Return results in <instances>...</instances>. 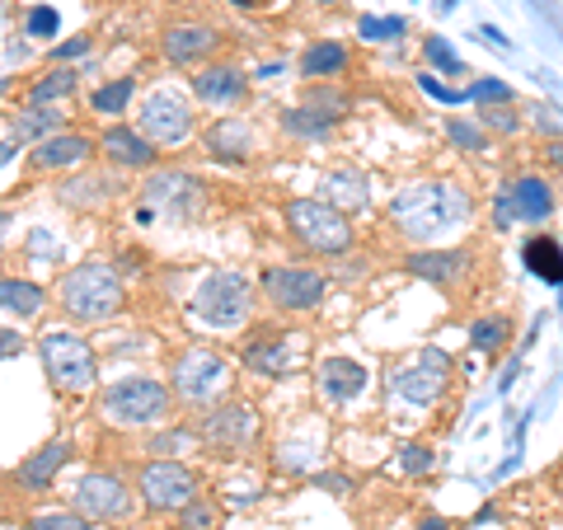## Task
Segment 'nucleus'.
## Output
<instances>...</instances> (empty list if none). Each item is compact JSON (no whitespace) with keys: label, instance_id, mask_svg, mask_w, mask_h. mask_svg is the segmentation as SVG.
<instances>
[{"label":"nucleus","instance_id":"nucleus-1","mask_svg":"<svg viewBox=\"0 0 563 530\" xmlns=\"http://www.w3.org/2000/svg\"><path fill=\"white\" fill-rule=\"evenodd\" d=\"M390 231L413 250H446L474 225V198L455 179H413L390 198Z\"/></svg>","mask_w":563,"mask_h":530},{"label":"nucleus","instance_id":"nucleus-2","mask_svg":"<svg viewBox=\"0 0 563 530\" xmlns=\"http://www.w3.org/2000/svg\"><path fill=\"white\" fill-rule=\"evenodd\" d=\"M62 310L80 324H109L122 310V281L109 263H80L62 277Z\"/></svg>","mask_w":563,"mask_h":530},{"label":"nucleus","instance_id":"nucleus-3","mask_svg":"<svg viewBox=\"0 0 563 530\" xmlns=\"http://www.w3.org/2000/svg\"><path fill=\"white\" fill-rule=\"evenodd\" d=\"M192 314H198V324H207V329H240V324H250V314H254L250 277L235 273V268L207 273L202 287L192 291Z\"/></svg>","mask_w":563,"mask_h":530},{"label":"nucleus","instance_id":"nucleus-4","mask_svg":"<svg viewBox=\"0 0 563 530\" xmlns=\"http://www.w3.org/2000/svg\"><path fill=\"white\" fill-rule=\"evenodd\" d=\"M38 357H43L47 380L57 385V390H66V395H80V390H90V385L99 380L95 347L85 343L80 333H70V329H47L38 339Z\"/></svg>","mask_w":563,"mask_h":530},{"label":"nucleus","instance_id":"nucleus-5","mask_svg":"<svg viewBox=\"0 0 563 530\" xmlns=\"http://www.w3.org/2000/svg\"><path fill=\"white\" fill-rule=\"evenodd\" d=\"M287 225H291V235L306 244L310 254H347V244H352V221H347V211L339 207H329L320 198H291L287 202Z\"/></svg>","mask_w":563,"mask_h":530},{"label":"nucleus","instance_id":"nucleus-6","mask_svg":"<svg viewBox=\"0 0 563 530\" xmlns=\"http://www.w3.org/2000/svg\"><path fill=\"white\" fill-rule=\"evenodd\" d=\"M169 413V390L151 376H128L103 390V418L118 428H155Z\"/></svg>","mask_w":563,"mask_h":530},{"label":"nucleus","instance_id":"nucleus-7","mask_svg":"<svg viewBox=\"0 0 563 530\" xmlns=\"http://www.w3.org/2000/svg\"><path fill=\"white\" fill-rule=\"evenodd\" d=\"M169 385H174V395H179L184 404H192V409H207L211 399L225 395V385H231V371H225V362L217 357V352L188 347L184 357L169 366Z\"/></svg>","mask_w":563,"mask_h":530},{"label":"nucleus","instance_id":"nucleus-8","mask_svg":"<svg viewBox=\"0 0 563 530\" xmlns=\"http://www.w3.org/2000/svg\"><path fill=\"white\" fill-rule=\"evenodd\" d=\"M136 132L151 141V146H184L192 136V109L184 95L174 90H151L141 99V113H136Z\"/></svg>","mask_w":563,"mask_h":530},{"label":"nucleus","instance_id":"nucleus-9","mask_svg":"<svg viewBox=\"0 0 563 530\" xmlns=\"http://www.w3.org/2000/svg\"><path fill=\"white\" fill-rule=\"evenodd\" d=\"M451 385V357L442 347H422L413 362L390 371V390L409 404H437Z\"/></svg>","mask_w":563,"mask_h":530},{"label":"nucleus","instance_id":"nucleus-10","mask_svg":"<svg viewBox=\"0 0 563 530\" xmlns=\"http://www.w3.org/2000/svg\"><path fill=\"white\" fill-rule=\"evenodd\" d=\"M141 498H146L151 511H184L198 498V479L179 461H151L141 470Z\"/></svg>","mask_w":563,"mask_h":530},{"label":"nucleus","instance_id":"nucleus-11","mask_svg":"<svg viewBox=\"0 0 563 530\" xmlns=\"http://www.w3.org/2000/svg\"><path fill=\"white\" fill-rule=\"evenodd\" d=\"M263 291H268V300L277 310H314L329 291V277L320 268H268L263 273Z\"/></svg>","mask_w":563,"mask_h":530},{"label":"nucleus","instance_id":"nucleus-12","mask_svg":"<svg viewBox=\"0 0 563 530\" xmlns=\"http://www.w3.org/2000/svg\"><path fill=\"white\" fill-rule=\"evenodd\" d=\"M404 273L451 291V287H461V281L474 273V254L455 250V244H446V250H409V254H404Z\"/></svg>","mask_w":563,"mask_h":530},{"label":"nucleus","instance_id":"nucleus-13","mask_svg":"<svg viewBox=\"0 0 563 530\" xmlns=\"http://www.w3.org/2000/svg\"><path fill=\"white\" fill-rule=\"evenodd\" d=\"M128 507H132V493L122 479H113V474H85V479L76 484V511L80 517H90V521H118V517H128Z\"/></svg>","mask_w":563,"mask_h":530},{"label":"nucleus","instance_id":"nucleus-14","mask_svg":"<svg viewBox=\"0 0 563 530\" xmlns=\"http://www.w3.org/2000/svg\"><path fill=\"white\" fill-rule=\"evenodd\" d=\"M198 432H202V441H211V446L240 451L258 437V413L250 409V404H221L217 413H207L198 422Z\"/></svg>","mask_w":563,"mask_h":530},{"label":"nucleus","instance_id":"nucleus-15","mask_svg":"<svg viewBox=\"0 0 563 530\" xmlns=\"http://www.w3.org/2000/svg\"><path fill=\"white\" fill-rule=\"evenodd\" d=\"M507 202H512V217L526 221V225H544L554 217V179H544V174H517L512 184H503Z\"/></svg>","mask_w":563,"mask_h":530},{"label":"nucleus","instance_id":"nucleus-16","mask_svg":"<svg viewBox=\"0 0 563 530\" xmlns=\"http://www.w3.org/2000/svg\"><path fill=\"white\" fill-rule=\"evenodd\" d=\"M161 47H165V57L174 66H192V62H202V57H211V52L221 47V33L211 24H169Z\"/></svg>","mask_w":563,"mask_h":530},{"label":"nucleus","instance_id":"nucleus-17","mask_svg":"<svg viewBox=\"0 0 563 530\" xmlns=\"http://www.w3.org/2000/svg\"><path fill=\"white\" fill-rule=\"evenodd\" d=\"M314 192H320V202L339 207V211H366V207H372V184H366V174L357 165L329 169Z\"/></svg>","mask_w":563,"mask_h":530},{"label":"nucleus","instance_id":"nucleus-18","mask_svg":"<svg viewBox=\"0 0 563 530\" xmlns=\"http://www.w3.org/2000/svg\"><path fill=\"white\" fill-rule=\"evenodd\" d=\"M95 155V141L90 136H80V132H57V136H47L33 146V169H76L85 165Z\"/></svg>","mask_w":563,"mask_h":530},{"label":"nucleus","instance_id":"nucleus-19","mask_svg":"<svg viewBox=\"0 0 563 530\" xmlns=\"http://www.w3.org/2000/svg\"><path fill=\"white\" fill-rule=\"evenodd\" d=\"M99 151L109 155L118 169H151L155 165V146L136 128H122V122L99 136Z\"/></svg>","mask_w":563,"mask_h":530},{"label":"nucleus","instance_id":"nucleus-20","mask_svg":"<svg viewBox=\"0 0 563 530\" xmlns=\"http://www.w3.org/2000/svg\"><path fill=\"white\" fill-rule=\"evenodd\" d=\"M244 70L240 66H202L198 76H192V95L202 103H235L244 99Z\"/></svg>","mask_w":563,"mask_h":530},{"label":"nucleus","instance_id":"nucleus-21","mask_svg":"<svg viewBox=\"0 0 563 530\" xmlns=\"http://www.w3.org/2000/svg\"><path fill=\"white\" fill-rule=\"evenodd\" d=\"M366 366L362 362H352V357H324L320 362V390L329 395V399H357L362 390H366Z\"/></svg>","mask_w":563,"mask_h":530},{"label":"nucleus","instance_id":"nucleus-22","mask_svg":"<svg viewBox=\"0 0 563 530\" xmlns=\"http://www.w3.org/2000/svg\"><path fill=\"white\" fill-rule=\"evenodd\" d=\"M521 258H526V268H531V277H540L544 287H563V244H559V235H544V231L531 235Z\"/></svg>","mask_w":563,"mask_h":530},{"label":"nucleus","instance_id":"nucleus-23","mask_svg":"<svg viewBox=\"0 0 563 530\" xmlns=\"http://www.w3.org/2000/svg\"><path fill=\"white\" fill-rule=\"evenodd\" d=\"M66 461H70V441H47L38 455H29V461L20 465V484L24 488H47Z\"/></svg>","mask_w":563,"mask_h":530},{"label":"nucleus","instance_id":"nucleus-24","mask_svg":"<svg viewBox=\"0 0 563 530\" xmlns=\"http://www.w3.org/2000/svg\"><path fill=\"white\" fill-rule=\"evenodd\" d=\"M250 141H254V132L244 118H221L207 128V146L217 155H225V161H244V155H250Z\"/></svg>","mask_w":563,"mask_h":530},{"label":"nucleus","instance_id":"nucleus-25","mask_svg":"<svg viewBox=\"0 0 563 530\" xmlns=\"http://www.w3.org/2000/svg\"><path fill=\"white\" fill-rule=\"evenodd\" d=\"M47 306V291L38 281H24V277H0V310L20 314V320H33Z\"/></svg>","mask_w":563,"mask_h":530},{"label":"nucleus","instance_id":"nucleus-26","mask_svg":"<svg viewBox=\"0 0 563 530\" xmlns=\"http://www.w3.org/2000/svg\"><path fill=\"white\" fill-rule=\"evenodd\" d=\"M301 70H306L310 80H333V76H343V70H347V47L333 43V38L310 43L306 57H301Z\"/></svg>","mask_w":563,"mask_h":530},{"label":"nucleus","instance_id":"nucleus-27","mask_svg":"<svg viewBox=\"0 0 563 530\" xmlns=\"http://www.w3.org/2000/svg\"><path fill=\"white\" fill-rule=\"evenodd\" d=\"M507 343H512V320H507V314H479V320H470V347L474 352L498 357Z\"/></svg>","mask_w":563,"mask_h":530},{"label":"nucleus","instance_id":"nucleus-28","mask_svg":"<svg viewBox=\"0 0 563 530\" xmlns=\"http://www.w3.org/2000/svg\"><path fill=\"white\" fill-rule=\"evenodd\" d=\"M62 122H66L62 109H29V113L14 118V141H33V136L47 141V136L62 132Z\"/></svg>","mask_w":563,"mask_h":530},{"label":"nucleus","instance_id":"nucleus-29","mask_svg":"<svg viewBox=\"0 0 563 530\" xmlns=\"http://www.w3.org/2000/svg\"><path fill=\"white\" fill-rule=\"evenodd\" d=\"M66 95H76V76H70L66 66H57V70H47V76L29 90V103H33V109H52V103L66 99Z\"/></svg>","mask_w":563,"mask_h":530},{"label":"nucleus","instance_id":"nucleus-30","mask_svg":"<svg viewBox=\"0 0 563 530\" xmlns=\"http://www.w3.org/2000/svg\"><path fill=\"white\" fill-rule=\"evenodd\" d=\"M446 141L465 155H484L488 151V132L479 128V118H446Z\"/></svg>","mask_w":563,"mask_h":530},{"label":"nucleus","instance_id":"nucleus-31","mask_svg":"<svg viewBox=\"0 0 563 530\" xmlns=\"http://www.w3.org/2000/svg\"><path fill=\"white\" fill-rule=\"evenodd\" d=\"M132 90H136V80L132 76H122V80H113V85H103V90H95V113H103V118H118L122 109L132 103Z\"/></svg>","mask_w":563,"mask_h":530},{"label":"nucleus","instance_id":"nucleus-32","mask_svg":"<svg viewBox=\"0 0 563 530\" xmlns=\"http://www.w3.org/2000/svg\"><path fill=\"white\" fill-rule=\"evenodd\" d=\"M479 128H484L488 136H517V132H521L517 103H493V109H479Z\"/></svg>","mask_w":563,"mask_h":530},{"label":"nucleus","instance_id":"nucleus-33","mask_svg":"<svg viewBox=\"0 0 563 530\" xmlns=\"http://www.w3.org/2000/svg\"><path fill=\"white\" fill-rule=\"evenodd\" d=\"M465 99H470V103H479V109H493V103H517V90H512L507 80L484 76V80H474V85H470Z\"/></svg>","mask_w":563,"mask_h":530},{"label":"nucleus","instance_id":"nucleus-34","mask_svg":"<svg viewBox=\"0 0 563 530\" xmlns=\"http://www.w3.org/2000/svg\"><path fill=\"white\" fill-rule=\"evenodd\" d=\"M422 57H428L432 70H446V76H461V70H465V62L455 57V47L442 38V33H432V38L422 43Z\"/></svg>","mask_w":563,"mask_h":530},{"label":"nucleus","instance_id":"nucleus-35","mask_svg":"<svg viewBox=\"0 0 563 530\" xmlns=\"http://www.w3.org/2000/svg\"><path fill=\"white\" fill-rule=\"evenodd\" d=\"M306 109H310V113H320L324 122H339V118L347 113V95L329 90V85L320 80V90H310V95H306Z\"/></svg>","mask_w":563,"mask_h":530},{"label":"nucleus","instance_id":"nucleus-36","mask_svg":"<svg viewBox=\"0 0 563 530\" xmlns=\"http://www.w3.org/2000/svg\"><path fill=\"white\" fill-rule=\"evenodd\" d=\"M404 24L399 14H390V20H376V14H366V20L357 24V33H362V43H390V38H404Z\"/></svg>","mask_w":563,"mask_h":530},{"label":"nucleus","instance_id":"nucleus-37","mask_svg":"<svg viewBox=\"0 0 563 530\" xmlns=\"http://www.w3.org/2000/svg\"><path fill=\"white\" fill-rule=\"evenodd\" d=\"M282 128L296 132V136H329L333 122H324L320 113H310V109H291V113H282Z\"/></svg>","mask_w":563,"mask_h":530},{"label":"nucleus","instance_id":"nucleus-38","mask_svg":"<svg viewBox=\"0 0 563 530\" xmlns=\"http://www.w3.org/2000/svg\"><path fill=\"white\" fill-rule=\"evenodd\" d=\"M33 530H95V521L80 517V511H43Z\"/></svg>","mask_w":563,"mask_h":530},{"label":"nucleus","instance_id":"nucleus-39","mask_svg":"<svg viewBox=\"0 0 563 530\" xmlns=\"http://www.w3.org/2000/svg\"><path fill=\"white\" fill-rule=\"evenodd\" d=\"M179 526H184V530H211V526H217V507H211L207 498H192V503L179 511Z\"/></svg>","mask_w":563,"mask_h":530},{"label":"nucleus","instance_id":"nucleus-40","mask_svg":"<svg viewBox=\"0 0 563 530\" xmlns=\"http://www.w3.org/2000/svg\"><path fill=\"white\" fill-rule=\"evenodd\" d=\"M399 465H404V474H428L437 465V455H432V446H422V441H409V446L399 451Z\"/></svg>","mask_w":563,"mask_h":530},{"label":"nucleus","instance_id":"nucleus-41","mask_svg":"<svg viewBox=\"0 0 563 530\" xmlns=\"http://www.w3.org/2000/svg\"><path fill=\"white\" fill-rule=\"evenodd\" d=\"M526 118H531V128H536L540 136H550V141L563 136V118H559L554 109H544V103H531V109H526Z\"/></svg>","mask_w":563,"mask_h":530},{"label":"nucleus","instance_id":"nucleus-42","mask_svg":"<svg viewBox=\"0 0 563 530\" xmlns=\"http://www.w3.org/2000/svg\"><path fill=\"white\" fill-rule=\"evenodd\" d=\"M418 85H422V95H432V99H442V103H461V99H465V90H446V85L437 80L432 70H422Z\"/></svg>","mask_w":563,"mask_h":530},{"label":"nucleus","instance_id":"nucleus-43","mask_svg":"<svg viewBox=\"0 0 563 530\" xmlns=\"http://www.w3.org/2000/svg\"><path fill=\"white\" fill-rule=\"evenodd\" d=\"M33 38H47V33H57V10H47V5H38L29 14V24H24Z\"/></svg>","mask_w":563,"mask_h":530},{"label":"nucleus","instance_id":"nucleus-44","mask_svg":"<svg viewBox=\"0 0 563 530\" xmlns=\"http://www.w3.org/2000/svg\"><path fill=\"white\" fill-rule=\"evenodd\" d=\"M493 221H498V231H507L517 217H512V202H507V192L498 188V202H493Z\"/></svg>","mask_w":563,"mask_h":530},{"label":"nucleus","instance_id":"nucleus-45","mask_svg":"<svg viewBox=\"0 0 563 530\" xmlns=\"http://www.w3.org/2000/svg\"><path fill=\"white\" fill-rule=\"evenodd\" d=\"M20 347H24V339L14 329H0V357H20Z\"/></svg>","mask_w":563,"mask_h":530},{"label":"nucleus","instance_id":"nucleus-46","mask_svg":"<svg viewBox=\"0 0 563 530\" xmlns=\"http://www.w3.org/2000/svg\"><path fill=\"white\" fill-rule=\"evenodd\" d=\"M544 161H550V169H554V174H563V136L544 146Z\"/></svg>","mask_w":563,"mask_h":530},{"label":"nucleus","instance_id":"nucleus-47","mask_svg":"<svg viewBox=\"0 0 563 530\" xmlns=\"http://www.w3.org/2000/svg\"><path fill=\"white\" fill-rule=\"evenodd\" d=\"M80 52H90V38H70L57 47V57H80Z\"/></svg>","mask_w":563,"mask_h":530},{"label":"nucleus","instance_id":"nucleus-48","mask_svg":"<svg viewBox=\"0 0 563 530\" xmlns=\"http://www.w3.org/2000/svg\"><path fill=\"white\" fill-rule=\"evenodd\" d=\"M418 530H451L442 517H428V521H418Z\"/></svg>","mask_w":563,"mask_h":530},{"label":"nucleus","instance_id":"nucleus-49","mask_svg":"<svg viewBox=\"0 0 563 530\" xmlns=\"http://www.w3.org/2000/svg\"><path fill=\"white\" fill-rule=\"evenodd\" d=\"M235 5H244V10H263V5H273V0H235Z\"/></svg>","mask_w":563,"mask_h":530},{"label":"nucleus","instance_id":"nucleus-50","mask_svg":"<svg viewBox=\"0 0 563 530\" xmlns=\"http://www.w3.org/2000/svg\"><path fill=\"white\" fill-rule=\"evenodd\" d=\"M10 155H14V141H5V146H0V165H10Z\"/></svg>","mask_w":563,"mask_h":530},{"label":"nucleus","instance_id":"nucleus-51","mask_svg":"<svg viewBox=\"0 0 563 530\" xmlns=\"http://www.w3.org/2000/svg\"><path fill=\"white\" fill-rule=\"evenodd\" d=\"M5 225H10V217H5V211H0V235H5Z\"/></svg>","mask_w":563,"mask_h":530},{"label":"nucleus","instance_id":"nucleus-52","mask_svg":"<svg viewBox=\"0 0 563 530\" xmlns=\"http://www.w3.org/2000/svg\"><path fill=\"white\" fill-rule=\"evenodd\" d=\"M320 5H339V0H320Z\"/></svg>","mask_w":563,"mask_h":530},{"label":"nucleus","instance_id":"nucleus-53","mask_svg":"<svg viewBox=\"0 0 563 530\" xmlns=\"http://www.w3.org/2000/svg\"><path fill=\"white\" fill-rule=\"evenodd\" d=\"M559 291H563V287H559Z\"/></svg>","mask_w":563,"mask_h":530}]
</instances>
